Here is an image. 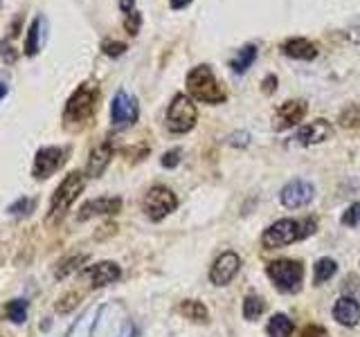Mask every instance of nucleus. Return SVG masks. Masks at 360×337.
Segmentation results:
<instances>
[{"instance_id":"obj_1","label":"nucleus","mask_w":360,"mask_h":337,"mask_svg":"<svg viewBox=\"0 0 360 337\" xmlns=\"http://www.w3.org/2000/svg\"><path fill=\"white\" fill-rule=\"evenodd\" d=\"M97 99H99V90L93 81H86V84L79 86L72 93V97L68 99L65 110H63L65 128H72V131L84 128L95 115Z\"/></svg>"},{"instance_id":"obj_2","label":"nucleus","mask_w":360,"mask_h":337,"mask_svg":"<svg viewBox=\"0 0 360 337\" xmlns=\"http://www.w3.org/2000/svg\"><path fill=\"white\" fill-rule=\"evenodd\" d=\"M315 227L318 223L307 218V220H292V218H281L277 223H273L270 227L264 230L262 236V245L266 250H277V247H286L292 245L295 241L307 239V236L315 234Z\"/></svg>"},{"instance_id":"obj_3","label":"nucleus","mask_w":360,"mask_h":337,"mask_svg":"<svg viewBox=\"0 0 360 337\" xmlns=\"http://www.w3.org/2000/svg\"><path fill=\"white\" fill-rule=\"evenodd\" d=\"M187 93L196 101H202V104H210V106L223 104V101L228 99V93H225L223 84L214 77L210 65L191 67L187 74Z\"/></svg>"},{"instance_id":"obj_4","label":"nucleus","mask_w":360,"mask_h":337,"mask_svg":"<svg viewBox=\"0 0 360 337\" xmlns=\"http://www.w3.org/2000/svg\"><path fill=\"white\" fill-rule=\"evenodd\" d=\"M266 275L273 281L275 288L286 292V295H295L302 290L304 284V265L292 258H277L266 265Z\"/></svg>"},{"instance_id":"obj_5","label":"nucleus","mask_w":360,"mask_h":337,"mask_svg":"<svg viewBox=\"0 0 360 337\" xmlns=\"http://www.w3.org/2000/svg\"><path fill=\"white\" fill-rule=\"evenodd\" d=\"M86 180L79 171H72L63 178V183L56 187L52 202H50V218H61L65 216V211L72 207V202L77 200V196L84 191Z\"/></svg>"},{"instance_id":"obj_6","label":"nucleus","mask_w":360,"mask_h":337,"mask_svg":"<svg viewBox=\"0 0 360 337\" xmlns=\"http://www.w3.org/2000/svg\"><path fill=\"white\" fill-rule=\"evenodd\" d=\"M198 110L187 95H176L167 110V128L172 133H189L196 126Z\"/></svg>"},{"instance_id":"obj_7","label":"nucleus","mask_w":360,"mask_h":337,"mask_svg":"<svg viewBox=\"0 0 360 337\" xmlns=\"http://www.w3.org/2000/svg\"><path fill=\"white\" fill-rule=\"evenodd\" d=\"M178 207V198L176 194L169 187H162V185H155L146 191L144 196V213L149 216L153 223L167 218L169 213L176 211Z\"/></svg>"},{"instance_id":"obj_8","label":"nucleus","mask_w":360,"mask_h":337,"mask_svg":"<svg viewBox=\"0 0 360 337\" xmlns=\"http://www.w3.org/2000/svg\"><path fill=\"white\" fill-rule=\"evenodd\" d=\"M140 115V106L138 99L129 95L127 90H120V93L112 97L110 101V121L115 128H127L131 124L138 121Z\"/></svg>"},{"instance_id":"obj_9","label":"nucleus","mask_w":360,"mask_h":337,"mask_svg":"<svg viewBox=\"0 0 360 337\" xmlns=\"http://www.w3.org/2000/svg\"><path fill=\"white\" fill-rule=\"evenodd\" d=\"M68 149L63 146H43L37 151L34 157V166H32V176L39 180H48L54 171H59L65 162Z\"/></svg>"},{"instance_id":"obj_10","label":"nucleus","mask_w":360,"mask_h":337,"mask_svg":"<svg viewBox=\"0 0 360 337\" xmlns=\"http://www.w3.org/2000/svg\"><path fill=\"white\" fill-rule=\"evenodd\" d=\"M315 196V187L302 178H295L286 183L279 191V200L286 209H302L307 207Z\"/></svg>"},{"instance_id":"obj_11","label":"nucleus","mask_w":360,"mask_h":337,"mask_svg":"<svg viewBox=\"0 0 360 337\" xmlns=\"http://www.w3.org/2000/svg\"><path fill=\"white\" fill-rule=\"evenodd\" d=\"M307 101L304 99H288L284 101L277 110H275V117H273V128L275 131H286L297 126V124L307 117Z\"/></svg>"},{"instance_id":"obj_12","label":"nucleus","mask_w":360,"mask_h":337,"mask_svg":"<svg viewBox=\"0 0 360 337\" xmlns=\"http://www.w3.org/2000/svg\"><path fill=\"white\" fill-rule=\"evenodd\" d=\"M241 270V258L236 252H223L217 261L210 267V281L214 286H228L230 281L239 275Z\"/></svg>"},{"instance_id":"obj_13","label":"nucleus","mask_w":360,"mask_h":337,"mask_svg":"<svg viewBox=\"0 0 360 337\" xmlns=\"http://www.w3.org/2000/svg\"><path fill=\"white\" fill-rule=\"evenodd\" d=\"M333 135V126L326 119H313L307 126H302L295 133V142L302 146H311V144H322Z\"/></svg>"},{"instance_id":"obj_14","label":"nucleus","mask_w":360,"mask_h":337,"mask_svg":"<svg viewBox=\"0 0 360 337\" xmlns=\"http://www.w3.org/2000/svg\"><path fill=\"white\" fill-rule=\"evenodd\" d=\"M122 209V198H95V200H88L82 205V209H79L77 218L79 220H88L93 216H106V213H117Z\"/></svg>"},{"instance_id":"obj_15","label":"nucleus","mask_w":360,"mask_h":337,"mask_svg":"<svg viewBox=\"0 0 360 337\" xmlns=\"http://www.w3.org/2000/svg\"><path fill=\"white\" fill-rule=\"evenodd\" d=\"M86 277L90 279L93 288H104L108 284H115V281L122 277V270L117 263H112V261H101V263L90 265L86 270Z\"/></svg>"},{"instance_id":"obj_16","label":"nucleus","mask_w":360,"mask_h":337,"mask_svg":"<svg viewBox=\"0 0 360 337\" xmlns=\"http://www.w3.org/2000/svg\"><path fill=\"white\" fill-rule=\"evenodd\" d=\"M333 319L338 324L354 329V326L360 324V303L352 297H340L333 303Z\"/></svg>"},{"instance_id":"obj_17","label":"nucleus","mask_w":360,"mask_h":337,"mask_svg":"<svg viewBox=\"0 0 360 337\" xmlns=\"http://www.w3.org/2000/svg\"><path fill=\"white\" fill-rule=\"evenodd\" d=\"M110 157H112V146H110V142L97 144L95 149L90 151V157H88V166H86L88 178H99L101 173H104L106 166L110 164Z\"/></svg>"},{"instance_id":"obj_18","label":"nucleus","mask_w":360,"mask_h":337,"mask_svg":"<svg viewBox=\"0 0 360 337\" xmlns=\"http://www.w3.org/2000/svg\"><path fill=\"white\" fill-rule=\"evenodd\" d=\"M45 39H48V20L45 16H37L32 20V25L27 29V39H25V54L34 56L41 48Z\"/></svg>"},{"instance_id":"obj_19","label":"nucleus","mask_w":360,"mask_h":337,"mask_svg":"<svg viewBox=\"0 0 360 337\" xmlns=\"http://www.w3.org/2000/svg\"><path fill=\"white\" fill-rule=\"evenodd\" d=\"M281 52H284V56H288V59H297V61H311L318 56V48L307 39H288L281 45Z\"/></svg>"},{"instance_id":"obj_20","label":"nucleus","mask_w":360,"mask_h":337,"mask_svg":"<svg viewBox=\"0 0 360 337\" xmlns=\"http://www.w3.org/2000/svg\"><path fill=\"white\" fill-rule=\"evenodd\" d=\"M255 59H257V45H252V43L243 45V48H241L239 52H236V54L232 56V61H230L232 72H236V74L248 72V67H252Z\"/></svg>"},{"instance_id":"obj_21","label":"nucleus","mask_w":360,"mask_h":337,"mask_svg":"<svg viewBox=\"0 0 360 337\" xmlns=\"http://www.w3.org/2000/svg\"><path fill=\"white\" fill-rule=\"evenodd\" d=\"M180 312H183L185 317L189 322H194V324H205L210 319L207 306L202 301H198V299H185L183 303H180Z\"/></svg>"},{"instance_id":"obj_22","label":"nucleus","mask_w":360,"mask_h":337,"mask_svg":"<svg viewBox=\"0 0 360 337\" xmlns=\"http://www.w3.org/2000/svg\"><path fill=\"white\" fill-rule=\"evenodd\" d=\"M335 272H338V263L333 261V258H329V256H322L313 265V284L315 286H322L329 279H333Z\"/></svg>"},{"instance_id":"obj_23","label":"nucleus","mask_w":360,"mask_h":337,"mask_svg":"<svg viewBox=\"0 0 360 337\" xmlns=\"http://www.w3.org/2000/svg\"><path fill=\"white\" fill-rule=\"evenodd\" d=\"M292 329H295V326H292V319L288 317V315L275 312L273 317H270L268 326H266V333L270 337H290Z\"/></svg>"},{"instance_id":"obj_24","label":"nucleus","mask_w":360,"mask_h":337,"mask_svg":"<svg viewBox=\"0 0 360 337\" xmlns=\"http://www.w3.org/2000/svg\"><path fill=\"white\" fill-rule=\"evenodd\" d=\"M266 312V301L262 297H257V295H250V297H245L243 301V317L248 322H252L257 317H262V315Z\"/></svg>"},{"instance_id":"obj_25","label":"nucleus","mask_w":360,"mask_h":337,"mask_svg":"<svg viewBox=\"0 0 360 337\" xmlns=\"http://www.w3.org/2000/svg\"><path fill=\"white\" fill-rule=\"evenodd\" d=\"M7 317L14 324H22L27 319V301L22 299H14L7 303Z\"/></svg>"},{"instance_id":"obj_26","label":"nucleus","mask_w":360,"mask_h":337,"mask_svg":"<svg viewBox=\"0 0 360 337\" xmlns=\"http://www.w3.org/2000/svg\"><path fill=\"white\" fill-rule=\"evenodd\" d=\"M340 223L345 225V227H356V225H360V202H354V205L347 207Z\"/></svg>"},{"instance_id":"obj_27","label":"nucleus","mask_w":360,"mask_h":337,"mask_svg":"<svg viewBox=\"0 0 360 337\" xmlns=\"http://www.w3.org/2000/svg\"><path fill=\"white\" fill-rule=\"evenodd\" d=\"M86 258L88 256H72V258H68V261H63L61 263V267L59 270H56V277H65V275H70V272H75V270L79 267V265H82L84 261H86Z\"/></svg>"},{"instance_id":"obj_28","label":"nucleus","mask_w":360,"mask_h":337,"mask_svg":"<svg viewBox=\"0 0 360 337\" xmlns=\"http://www.w3.org/2000/svg\"><path fill=\"white\" fill-rule=\"evenodd\" d=\"M34 205H37V202H34L32 198H18L14 205H9V213H30L32 209H34Z\"/></svg>"},{"instance_id":"obj_29","label":"nucleus","mask_w":360,"mask_h":337,"mask_svg":"<svg viewBox=\"0 0 360 337\" xmlns=\"http://www.w3.org/2000/svg\"><path fill=\"white\" fill-rule=\"evenodd\" d=\"M101 50H104V54L108 56H120L127 52V45L120 43V41H106L104 45H101Z\"/></svg>"},{"instance_id":"obj_30","label":"nucleus","mask_w":360,"mask_h":337,"mask_svg":"<svg viewBox=\"0 0 360 337\" xmlns=\"http://www.w3.org/2000/svg\"><path fill=\"white\" fill-rule=\"evenodd\" d=\"M162 166L165 168H176L178 164H180V149H174V151H167L165 155H162Z\"/></svg>"},{"instance_id":"obj_31","label":"nucleus","mask_w":360,"mask_h":337,"mask_svg":"<svg viewBox=\"0 0 360 337\" xmlns=\"http://www.w3.org/2000/svg\"><path fill=\"white\" fill-rule=\"evenodd\" d=\"M140 22H142V16L138 14V11H133V14H129L127 16V29H129V34H138V29H140Z\"/></svg>"},{"instance_id":"obj_32","label":"nucleus","mask_w":360,"mask_h":337,"mask_svg":"<svg viewBox=\"0 0 360 337\" xmlns=\"http://www.w3.org/2000/svg\"><path fill=\"white\" fill-rule=\"evenodd\" d=\"M300 337H329V333H326L322 326H318V324H311V326H307V329L302 331V335Z\"/></svg>"},{"instance_id":"obj_33","label":"nucleus","mask_w":360,"mask_h":337,"mask_svg":"<svg viewBox=\"0 0 360 337\" xmlns=\"http://www.w3.org/2000/svg\"><path fill=\"white\" fill-rule=\"evenodd\" d=\"M228 142H230L232 146H248V144H250V135H248L245 131H241V133H232L230 138H228Z\"/></svg>"},{"instance_id":"obj_34","label":"nucleus","mask_w":360,"mask_h":337,"mask_svg":"<svg viewBox=\"0 0 360 337\" xmlns=\"http://www.w3.org/2000/svg\"><path fill=\"white\" fill-rule=\"evenodd\" d=\"M275 88H277V77H275V74H268V77L264 79V93L270 95Z\"/></svg>"},{"instance_id":"obj_35","label":"nucleus","mask_w":360,"mask_h":337,"mask_svg":"<svg viewBox=\"0 0 360 337\" xmlns=\"http://www.w3.org/2000/svg\"><path fill=\"white\" fill-rule=\"evenodd\" d=\"M120 7H122V11H124V14H133V11H135V0H120Z\"/></svg>"},{"instance_id":"obj_36","label":"nucleus","mask_w":360,"mask_h":337,"mask_svg":"<svg viewBox=\"0 0 360 337\" xmlns=\"http://www.w3.org/2000/svg\"><path fill=\"white\" fill-rule=\"evenodd\" d=\"M169 3H172V7L174 9H180V7H185V5H189L191 0H169Z\"/></svg>"},{"instance_id":"obj_37","label":"nucleus","mask_w":360,"mask_h":337,"mask_svg":"<svg viewBox=\"0 0 360 337\" xmlns=\"http://www.w3.org/2000/svg\"><path fill=\"white\" fill-rule=\"evenodd\" d=\"M5 95H7V86H5V84H0V101L5 99Z\"/></svg>"}]
</instances>
